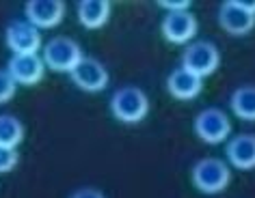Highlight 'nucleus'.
Returning <instances> with one entry per match:
<instances>
[{"label":"nucleus","instance_id":"412c9836","mask_svg":"<svg viewBox=\"0 0 255 198\" xmlns=\"http://www.w3.org/2000/svg\"><path fill=\"white\" fill-rule=\"evenodd\" d=\"M238 4L242 9H247L249 13H253L255 15V2H249V0H238Z\"/></svg>","mask_w":255,"mask_h":198},{"label":"nucleus","instance_id":"4468645a","mask_svg":"<svg viewBox=\"0 0 255 198\" xmlns=\"http://www.w3.org/2000/svg\"><path fill=\"white\" fill-rule=\"evenodd\" d=\"M111 15V2L106 0H82L78 2V20L85 28H102Z\"/></svg>","mask_w":255,"mask_h":198},{"label":"nucleus","instance_id":"f03ea898","mask_svg":"<svg viewBox=\"0 0 255 198\" xmlns=\"http://www.w3.org/2000/svg\"><path fill=\"white\" fill-rule=\"evenodd\" d=\"M82 59L85 56H82L80 46L74 39H67V37H54L43 48V63L54 71L72 73Z\"/></svg>","mask_w":255,"mask_h":198},{"label":"nucleus","instance_id":"f3484780","mask_svg":"<svg viewBox=\"0 0 255 198\" xmlns=\"http://www.w3.org/2000/svg\"><path fill=\"white\" fill-rule=\"evenodd\" d=\"M15 86H17V82L11 78V73L7 69H0V104H4V101H9L13 97Z\"/></svg>","mask_w":255,"mask_h":198},{"label":"nucleus","instance_id":"7ed1b4c3","mask_svg":"<svg viewBox=\"0 0 255 198\" xmlns=\"http://www.w3.org/2000/svg\"><path fill=\"white\" fill-rule=\"evenodd\" d=\"M229 168L225 162L216 157H206L199 159L193 166V183L197 190L206 192V194H216V192L225 190L229 183Z\"/></svg>","mask_w":255,"mask_h":198},{"label":"nucleus","instance_id":"dca6fc26","mask_svg":"<svg viewBox=\"0 0 255 198\" xmlns=\"http://www.w3.org/2000/svg\"><path fill=\"white\" fill-rule=\"evenodd\" d=\"M24 138V125L13 114H0V146L15 149Z\"/></svg>","mask_w":255,"mask_h":198},{"label":"nucleus","instance_id":"f257e3e1","mask_svg":"<svg viewBox=\"0 0 255 198\" xmlns=\"http://www.w3.org/2000/svg\"><path fill=\"white\" fill-rule=\"evenodd\" d=\"M111 112L121 123H138L147 117L149 112V99L141 88L136 86H124L115 91L111 97Z\"/></svg>","mask_w":255,"mask_h":198},{"label":"nucleus","instance_id":"ddd939ff","mask_svg":"<svg viewBox=\"0 0 255 198\" xmlns=\"http://www.w3.org/2000/svg\"><path fill=\"white\" fill-rule=\"evenodd\" d=\"M227 159L240 170L255 168V136L253 133H240V136L229 140Z\"/></svg>","mask_w":255,"mask_h":198},{"label":"nucleus","instance_id":"39448f33","mask_svg":"<svg viewBox=\"0 0 255 198\" xmlns=\"http://www.w3.org/2000/svg\"><path fill=\"white\" fill-rule=\"evenodd\" d=\"M195 132H197V136H199L203 142L219 144L229 136L232 125H229V119H227V114L223 110H219V108H208V110L197 114Z\"/></svg>","mask_w":255,"mask_h":198},{"label":"nucleus","instance_id":"9d476101","mask_svg":"<svg viewBox=\"0 0 255 198\" xmlns=\"http://www.w3.org/2000/svg\"><path fill=\"white\" fill-rule=\"evenodd\" d=\"M197 33V20L188 11H169L162 20V35L171 43H186Z\"/></svg>","mask_w":255,"mask_h":198},{"label":"nucleus","instance_id":"1a4fd4ad","mask_svg":"<svg viewBox=\"0 0 255 198\" xmlns=\"http://www.w3.org/2000/svg\"><path fill=\"white\" fill-rule=\"evenodd\" d=\"M26 22L37 28H52L61 24L65 15V4L61 0H30L26 2Z\"/></svg>","mask_w":255,"mask_h":198},{"label":"nucleus","instance_id":"0eeeda50","mask_svg":"<svg viewBox=\"0 0 255 198\" xmlns=\"http://www.w3.org/2000/svg\"><path fill=\"white\" fill-rule=\"evenodd\" d=\"M69 75H72L76 86L89 93H98L108 84V71L98 59H87L85 56Z\"/></svg>","mask_w":255,"mask_h":198},{"label":"nucleus","instance_id":"20e7f679","mask_svg":"<svg viewBox=\"0 0 255 198\" xmlns=\"http://www.w3.org/2000/svg\"><path fill=\"white\" fill-rule=\"evenodd\" d=\"M219 61H221V56H219V50H216L214 43L195 41V43H190L186 48V52H184L182 67L197 75H201V78H206V75L216 71Z\"/></svg>","mask_w":255,"mask_h":198},{"label":"nucleus","instance_id":"423d86ee","mask_svg":"<svg viewBox=\"0 0 255 198\" xmlns=\"http://www.w3.org/2000/svg\"><path fill=\"white\" fill-rule=\"evenodd\" d=\"M4 39L13 54H37L41 48V33L30 22H13L4 30Z\"/></svg>","mask_w":255,"mask_h":198},{"label":"nucleus","instance_id":"6e6552de","mask_svg":"<svg viewBox=\"0 0 255 198\" xmlns=\"http://www.w3.org/2000/svg\"><path fill=\"white\" fill-rule=\"evenodd\" d=\"M43 69H46V63L37 54H13L7 65L11 78L24 86L37 84L43 78Z\"/></svg>","mask_w":255,"mask_h":198},{"label":"nucleus","instance_id":"9b49d317","mask_svg":"<svg viewBox=\"0 0 255 198\" xmlns=\"http://www.w3.org/2000/svg\"><path fill=\"white\" fill-rule=\"evenodd\" d=\"M219 22L229 35H247L255 26V15L242 9L238 0H229L219 11Z\"/></svg>","mask_w":255,"mask_h":198},{"label":"nucleus","instance_id":"6ab92c4d","mask_svg":"<svg viewBox=\"0 0 255 198\" xmlns=\"http://www.w3.org/2000/svg\"><path fill=\"white\" fill-rule=\"evenodd\" d=\"M72 198H106L100 190H93V188H82V190H76Z\"/></svg>","mask_w":255,"mask_h":198},{"label":"nucleus","instance_id":"aec40b11","mask_svg":"<svg viewBox=\"0 0 255 198\" xmlns=\"http://www.w3.org/2000/svg\"><path fill=\"white\" fill-rule=\"evenodd\" d=\"M160 7L164 9H169V11H188V0H182V2H169V0H160Z\"/></svg>","mask_w":255,"mask_h":198},{"label":"nucleus","instance_id":"f8f14e48","mask_svg":"<svg viewBox=\"0 0 255 198\" xmlns=\"http://www.w3.org/2000/svg\"><path fill=\"white\" fill-rule=\"evenodd\" d=\"M201 86H203V78L201 75H197L193 71H188V69H175L173 73L169 75L167 80V88L169 93L173 95L175 99H195L197 95L201 93Z\"/></svg>","mask_w":255,"mask_h":198},{"label":"nucleus","instance_id":"2eb2a0df","mask_svg":"<svg viewBox=\"0 0 255 198\" xmlns=\"http://www.w3.org/2000/svg\"><path fill=\"white\" fill-rule=\"evenodd\" d=\"M232 110L236 117L255 121V86H240L232 95Z\"/></svg>","mask_w":255,"mask_h":198},{"label":"nucleus","instance_id":"a211bd4d","mask_svg":"<svg viewBox=\"0 0 255 198\" xmlns=\"http://www.w3.org/2000/svg\"><path fill=\"white\" fill-rule=\"evenodd\" d=\"M17 162H20V155H17L15 149H9V146H0V172H9L13 170Z\"/></svg>","mask_w":255,"mask_h":198}]
</instances>
